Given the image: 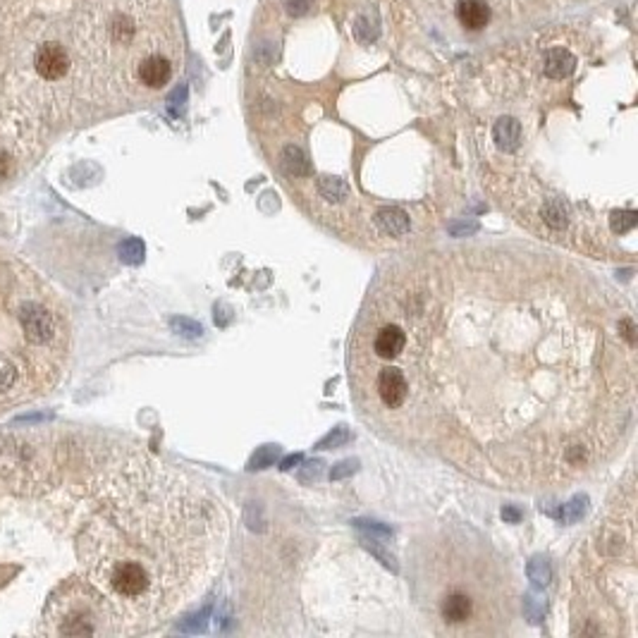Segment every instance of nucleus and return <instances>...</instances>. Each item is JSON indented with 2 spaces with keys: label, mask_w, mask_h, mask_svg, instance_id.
<instances>
[{
  "label": "nucleus",
  "mask_w": 638,
  "mask_h": 638,
  "mask_svg": "<svg viewBox=\"0 0 638 638\" xmlns=\"http://www.w3.org/2000/svg\"><path fill=\"white\" fill-rule=\"evenodd\" d=\"M361 421L507 490L569 487L627 442L634 311L576 263L476 244L383 270L349 340Z\"/></svg>",
  "instance_id": "f257e3e1"
},
{
  "label": "nucleus",
  "mask_w": 638,
  "mask_h": 638,
  "mask_svg": "<svg viewBox=\"0 0 638 638\" xmlns=\"http://www.w3.org/2000/svg\"><path fill=\"white\" fill-rule=\"evenodd\" d=\"M225 540V514L206 487L158 459L132 457L108 478L79 557L122 631L136 634L203 593Z\"/></svg>",
  "instance_id": "f03ea898"
},
{
  "label": "nucleus",
  "mask_w": 638,
  "mask_h": 638,
  "mask_svg": "<svg viewBox=\"0 0 638 638\" xmlns=\"http://www.w3.org/2000/svg\"><path fill=\"white\" fill-rule=\"evenodd\" d=\"M407 567L414 603L433 634L497 638L507 636L519 617L514 571L468 528L440 526L419 535Z\"/></svg>",
  "instance_id": "7ed1b4c3"
},
{
  "label": "nucleus",
  "mask_w": 638,
  "mask_h": 638,
  "mask_svg": "<svg viewBox=\"0 0 638 638\" xmlns=\"http://www.w3.org/2000/svg\"><path fill=\"white\" fill-rule=\"evenodd\" d=\"M636 487L634 473L629 471L627 487L619 490L617 502H610L605 519L598 521L593 538L588 540L586 555L598 562V567L579 559L574 574V622H581V634H622L619 619L634 624L636 610V583L617 581L615 571L636 564Z\"/></svg>",
  "instance_id": "20e7f679"
},
{
  "label": "nucleus",
  "mask_w": 638,
  "mask_h": 638,
  "mask_svg": "<svg viewBox=\"0 0 638 638\" xmlns=\"http://www.w3.org/2000/svg\"><path fill=\"white\" fill-rule=\"evenodd\" d=\"M46 636H115L125 634L108 598L91 581L68 579L53 591L44 610Z\"/></svg>",
  "instance_id": "39448f33"
},
{
  "label": "nucleus",
  "mask_w": 638,
  "mask_h": 638,
  "mask_svg": "<svg viewBox=\"0 0 638 638\" xmlns=\"http://www.w3.org/2000/svg\"><path fill=\"white\" fill-rule=\"evenodd\" d=\"M60 442L39 428L0 430V480L20 492L44 490L58 473Z\"/></svg>",
  "instance_id": "423d86ee"
},
{
  "label": "nucleus",
  "mask_w": 638,
  "mask_h": 638,
  "mask_svg": "<svg viewBox=\"0 0 638 638\" xmlns=\"http://www.w3.org/2000/svg\"><path fill=\"white\" fill-rule=\"evenodd\" d=\"M34 72L41 82L58 84L72 72V56L60 41L48 39L34 53Z\"/></svg>",
  "instance_id": "0eeeda50"
},
{
  "label": "nucleus",
  "mask_w": 638,
  "mask_h": 638,
  "mask_svg": "<svg viewBox=\"0 0 638 638\" xmlns=\"http://www.w3.org/2000/svg\"><path fill=\"white\" fill-rule=\"evenodd\" d=\"M20 323L32 345H51L58 337V318L53 311L44 309L39 304H27L20 311Z\"/></svg>",
  "instance_id": "6e6552de"
},
{
  "label": "nucleus",
  "mask_w": 638,
  "mask_h": 638,
  "mask_svg": "<svg viewBox=\"0 0 638 638\" xmlns=\"http://www.w3.org/2000/svg\"><path fill=\"white\" fill-rule=\"evenodd\" d=\"M172 77V63L160 53H151V56H143L136 65V79H139L141 87L151 89V91H158V89L165 87Z\"/></svg>",
  "instance_id": "1a4fd4ad"
},
{
  "label": "nucleus",
  "mask_w": 638,
  "mask_h": 638,
  "mask_svg": "<svg viewBox=\"0 0 638 638\" xmlns=\"http://www.w3.org/2000/svg\"><path fill=\"white\" fill-rule=\"evenodd\" d=\"M457 20L468 32H480L487 24V20H490V8H487L483 0H459L457 3Z\"/></svg>",
  "instance_id": "9d476101"
},
{
  "label": "nucleus",
  "mask_w": 638,
  "mask_h": 638,
  "mask_svg": "<svg viewBox=\"0 0 638 638\" xmlns=\"http://www.w3.org/2000/svg\"><path fill=\"white\" fill-rule=\"evenodd\" d=\"M20 146L8 139V134H0V186L12 182L20 172Z\"/></svg>",
  "instance_id": "9b49d317"
},
{
  "label": "nucleus",
  "mask_w": 638,
  "mask_h": 638,
  "mask_svg": "<svg viewBox=\"0 0 638 638\" xmlns=\"http://www.w3.org/2000/svg\"><path fill=\"white\" fill-rule=\"evenodd\" d=\"M574 68H576V58L569 51H564V48H552V51H547V56L543 60V72L550 79H564V77H569L574 72Z\"/></svg>",
  "instance_id": "f8f14e48"
},
{
  "label": "nucleus",
  "mask_w": 638,
  "mask_h": 638,
  "mask_svg": "<svg viewBox=\"0 0 638 638\" xmlns=\"http://www.w3.org/2000/svg\"><path fill=\"white\" fill-rule=\"evenodd\" d=\"M492 134H495V141L502 151H507V153L516 151L521 143V125L516 122L514 117H502V120H497Z\"/></svg>",
  "instance_id": "ddd939ff"
},
{
  "label": "nucleus",
  "mask_w": 638,
  "mask_h": 638,
  "mask_svg": "<svg viewBox=\"0 0 638 638\" xmlns=\"http://www.w3.org/2000/svg\"><path fill=\"white\" fill-rule=\"evenodd\" d=\"M15 381H17L15 366H12L8 359L0 357V393H8L12 385H15Z\"/></svg>",
  "instance_id": "4468645a"
},
{
  "label": "nucleus",
  "mask_w": 638,
  "mask_h": 638,
  "mask_svg": "<svg viewBox=\"0 0 638 638\" xmlns=\"http://www.w3.org/2000/svg\"><path fill=\"white\" fill-rule=\"evenodd\" d=\"M120 254H122L125 261H139L143 254V246H141V242H136V239H129V242L122 244Z\"/></svg>",
  "instance_id": "2eb2a0df"
},
{
  "label": "nucleus",
  "mask_w": 638,
  "mask_h": 638,
  "mask_svg": "<svg viewBox=\"0 0 638 638\" xmlns=\"http://www.w3.org/2000/svg\"><path fill=\"white\" fill-rule=\"evenodd\" d=\"M311 3H314V0H287V10H290V15H294V17H302L311 10Z\"/></svg>",
  "instance_id": "dca6fc26"
}]
</instances>
